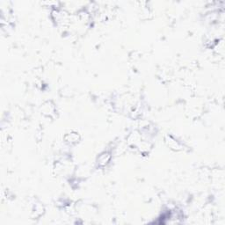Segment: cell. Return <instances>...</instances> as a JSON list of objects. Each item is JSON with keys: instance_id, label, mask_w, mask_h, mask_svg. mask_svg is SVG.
Wrapping results in <instances>:
<instances>
[{"instance_id": "6da1fadb", "label": "cell", "mask_w": 225, "mask_h": 225, "mask_svg": "<svg viewBox=\"0 0 225 225\" xmlns=\"http://www.w3.org/2000/svg\"><path fill=\"white\" fill-rule=\"evenodd\" d=\"M109 159H110L109 154H108V153H104V154H102V155L99 157V158H98V164H99L100 165H106V164L108 163Z\"/></svg>"}]
</instances>
